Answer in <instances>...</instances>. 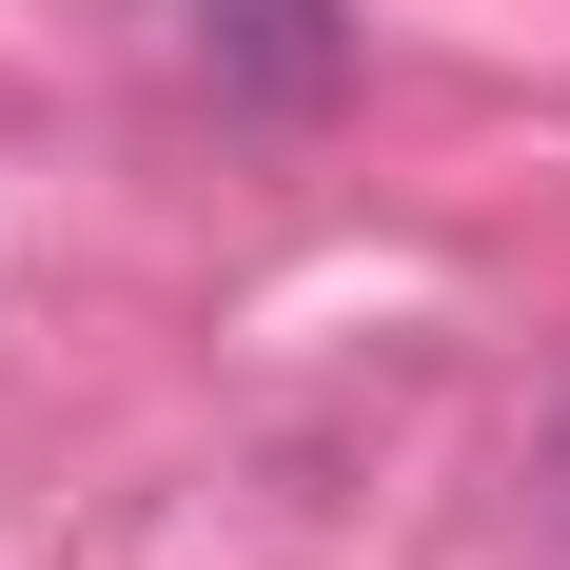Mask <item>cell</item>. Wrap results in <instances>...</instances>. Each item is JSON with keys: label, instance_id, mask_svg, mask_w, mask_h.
Segmentation results:
<instances>
[{"label": "cell", "instance_id": "6da1fadb", "mask_svg": "<svg viewBox=\"0 0 570 570\" xmlns=\"http://www.w3.org/2000/svg\"><path fill=\"white\" fill-rule=\"evenodd\" d=\"M158 59L217 118H335L374 40H354V0H158Z\"/></svg>", "mask_w": 570, "mask_h": 570}, {"label": "cell", "instance_id": "7a4b0ae2", "mask_svg": "<svg viewBox=\"0 0 570 570\" xmlns=\"http://www.w3.org/2000/svg\"><path fill=\"white\" fill-rule=\"evenodd\" d=\"M531 512H551V551H570V374H551V413H531Z\"/></svg>", "mask_w": 570, "mask_h": 570}]
</instances>
